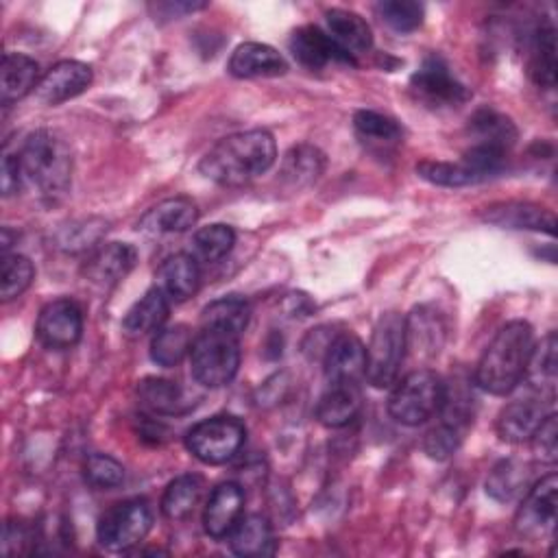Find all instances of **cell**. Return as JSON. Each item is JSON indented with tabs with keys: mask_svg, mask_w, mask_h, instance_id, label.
I'll return each instance as SVG.
<instances>
[{
	"mask_svg": "<svg viewBox=\"0 0 558 558\" xmlns=\"http://www.w3.org/2000/svg\"><path fill=\"white\" fill-rule=\"evenodd\" d=\"M168 312H170L168 296L157 286H153L129 307V312L122 318V331L129 338H142L146 333H155L168 320Z\"/></svg>",
	"mask_w": 558,
	"mask_h": 558,
	"instance_id": "d4e9b609",
	"label": "cell"
},
{
	"mask_svg": "<svg viewBox=\"0 0 558 558\" xmlns=\"http://www.w3.org/2000/svg\"><path fill=\"white\" fill-rule=\"evenodd\" d=\"M447 338V325L442 314L432 305H418L405 318V342L416 355H436Z\"/></svg>",
	"mask_w": 558,
	"mask_h": 558,
	"instance_id": "603a6c76",
	"label": "cell"
},
{
	"mask_svg": "<svg viewBox=\"0 0 558 558\" xmlns=\"http://www.w3.org/2000/svg\"><path fill=\"white\" fill-rule=\"evenodd\" d=\"M0 181H2V194L13 196L20 190L22 183V166L17 155H4L2 157V168H0Z\"/></svg>",
	"mask_w": 558,
	"mask_h": 558,
	"instance_id": "bcb514c9",
	"label": "cell"
},
{
	"mask_svg": "<svg viewBox=\"0 0 558 558\" xmlns=\"http://www.w3.org/2000/svg\"><path fill=\"white\" fill-rule=\"evenodd\" d=\"M135 262H137V251L131 244L109 242L98 246L87 257L83 266V275L100 288H111L133 270Z\"/></svg>",
	"mask_w": 558,
	"mask_h": 558,
	"instance_id": "ac0fdd59",
	"label": "cell"
},
{
	"mask_svg": "<svg viewBox=\"0 0 558 558\" xmlns=\"http://www.w3.org/2000/svg\"><path fill=\"white\" fill-rule=\"evenodd\" d=\"M198 220V207L187 196H172L153 205L137 222V229L148 235H170L192 229Z\"/></svg>",
	"mask_w": 558,
	"mask_h": 558,
	"instance_id": "d6986e66",
	"label": "cell"
},
{
	"mask_svg": "<svg viewBox=\"0 0 558 558\" xmlns=\"http://www.w3.org/2000/svg\"><path fill=\"white\" fill-rule=\"evenodd\" d=\"M246 438L244 423L233 414H216L196 423L185 434L187 451L203 464H227L238 456Z\"/></svg>",
	"mask_w": 558,
	"mask_h": 558,
	"instance_id": "52a82bcc",
	"label": "cell"
},
{
	"mask_svg": "<svg viewBox=\"0 0 558 558\" xmlns=\"http://www.w3.org/2000/svg\"><path fill=\"white\" fill-rule=\"evenodd\" d=\"M192 342H194V333L187 325L177 323V325L161 327L159 331L153 333L150 360L163 368L177 366L185 355H190Z\"/></svg>",
	"mask_w": 558,
	"mask_h": 558,
	"instance_id": "836d02e7",
	"label": "cell"
},
{
	"mask_svg": "<svg viewBox=\"0 0 558 558\" xmlns=\"http://www.w3.org/2000/svg\"><path fill=\"white\" fill-rule=\"evenodd\" d=\"M410 89L416 100L427 107H458L471 98L469 87L453 74L449 63L440 54L423 59L421 68L410 76Z\"/></svg>",
	"mask_w": 558,
	"mask_h": 558,
	"instance_id": "9c48e42d",
	"label": "cell"
},
{
	"mask_svg": "<svg viewBox=\"0 0 558 558\" xmlns=\"http://www.w3.org/2000/svg\"><path fill=\"white\" fill-rule=\"evenodd\" d=\"M227 70L235 78L281 76L286 74L288 63L272 46L259 41H244L231 52Z\"/></svg>",
	"mask_w": 558,
	"mask_h": 558,
	"instance_id": "7402d4cb",
	"label": "cell"
},
{
	"mask_svg": "<svg viewBox=\"0 0 558 558\" xmlns=\"http://www.w3.org/2000/svg\"><path fill=\"white\" fill-rule=\"evenodd\" d=\"M201 495H203V480L198 475L194 473L179 475L168 484L161 497V514L170 521L187 519L194 512Z\"/></svg>",
	"mask_w": 558,
	"mask_h": 558,
	"instance_id": "d590c367",
	"label": "cell"
},
{
	"mask_svg": "<svg viewBox=\"0 0 558 558\" xmlns=\"http://www.w3.org/2000/svg\"><path fill=\"white\" fill-rule=\"evenodd\" d=\"M482 220L497 225V227L543 231L549 235H554V231H556V216L547 207L530 203V201L493 203L482 209Z\"/></svg>",
	"mask_w": 558,
	"mask_h": 558,
	"instance_id": "2e32d148",
	"label": "cell"
},
{
	"mask_svg": "<svg viewBox=\"0 0 558 558\" xmlns=\"http://www.w3.org/2000/svg\"><path fill=\"white\" fill-rule=\"evenodd\" d=\"M325 33L331 41L357 63V57L373 48V33L366 20L349 9L325 11Z\"/></svg>",
	"mask_w": 558,
	"mask_h": 558,
	"instance_id": "ffe728a7",
	"label": "cell"
},
{
	"mask_svg": "<svg viewBox=\"0 0 558 558\" xmlns=\"http://www.w3.org/2000/svg\"><path fill=\"white\" fill-rule=\"evenodd\" d=\"M362 410V392L357 384H329L316 405V418L325 427H344Z\"/></svg>",
	"mask_w": 558,
	"mask_h": 558,
	"instance_id": "4316f807",
	"label": "cell"
},
{
	"mask_svg": "<svg viewBox=\"0 0 558 558\" xmlns=\"http://www.w3.org/2000/svg\"><path fill=\"white\" fill-rule=\"evenodd\" d=\"M137 397L140 403L153 414H181L187 410L181 386L163 377H144L137 384Z\"/></svg>",
	"mask_w": 558,
	"mask_h": 558,
	"instance_id": "d6a6232c",
	"label": "cell"
},
{
	"mask_svg": "<svg viewBox=\"0 0 558 558\" xmlns=\"http://www.w3.org/2000/svg\"><path fill=\"white\" fill-rule=\"evenodd\" d=\"M416 174L434 185L440 187H462V185H471L475 183L473 177L466 172V168L456 161H434V159H425L416 163Z\"/></svg>",
	"mask_w": 558,
	"mask_h": 558,
	"instance_id": "b9f144b4",
	"label": "cell"
},
{
	"mask_svg": "<svg viewBox=\"0 0 558 558\" xmlns=\"http://www.w3.org/2000/svg\"><path fill=\"white\" fill-rule=\"evenodd\" d=\"M377 15L397 33H412L423 24V4L414 0H384L375 7Z\"/></svg>",
	"mask_w": 558,
	"mask_h": 558,
	"instance_id": "60d3db41",
	"label": "cell"
},
{
	"mask_svg": "<svg viewBox=\"0 0 558 558\" xmlns=\"http://www.w3.org/2000/svg\"><path fill=\"white\" fill-rule=\"evenodd\" d=\"M325 170V155L312 144L292 146L281 159V181L290 187H305L314 183Z\"/></svg>",
	"mask_w": 558,
	"mask_h": 558,
	"instance_id": "f546056e",
	"label": "cell"
},
{
	"mask_svg": "<svg viewBox=\"0 0 558 558\" xmlns=\"http://www.w3.org/2000/svg\"><path fill=\"white\" fill-rule=\"evenodd\" d=\"M35 279L33 262L20 253H2L0 264V294L2 301L17 299L28 290Z\"/></svg>",
	"mask_w": 558,
	"mask_h": 558,
	"instance_id": "f35d334b",
	"label": "cell"
},
{
	"mask_svg": "<svg viewBox=\"0 0 558 558\" xmlns=\"http://www.w3.org/2000/svg\"><path fill=\"white\" fill-rule=\"evenodd\" d=\"M405 351V316L399 312H386L377 320L366 347V381L379 390L392 388L399 379Z\"/></svg>",
	"mask_w": 558,
	"mask_h": 558,
	"instance_id": "5b68a950",
	"label": "cell"
},
{
	"mask_svg": "<svg viewBox=\"0 0 558 558\" xmlns=\"http://www.w3.org/2000/svg\"><path fill=\"white\" fill-rule=\"evenodd\" d=\"M530 480H532V466L523 460L508 458L497 462L490 469L486 477V493L495 501L506 504L521 497L530 488Z\"/></svg>",
	"mask_w": 558,
	"mask_h": 558,
	"instance_id": "f1b7e54d",
	"label": "cell"
},
{
	"mask_svg": "<svg viewBox=\"0 0 558 558\" xmlns=\"http://www.w3.org/2000/svg\"><path fill=\"white\" fill-rule=\"evenodd\" d=\"M445 397V381L429 368H416L392 386L388 414L401 425H421L438 414Z\"/></svg>",
	"mask_w": 558,
	"mask_h": 558,
	"instance_id": "8992f818",
	"label": "cell"
},
{
	"mask_svg": "<svg viewBox=\"0 0 558 558\" xmlns=\"http://www.w3.org/2000/svg\"><path fill=\"white\" fill-rule=\"evenodd\" d=\"M462 436H464L462 432H458V429H453V427H449V425H445V423H438V425H434V427L425 434L423 449H425V453H427L429 458L445 460V458H449V456L458 449Z\"/></svg>",
	"mask_w": 558,
	"mask_h": 558,
	"instance_id": "f6af8a7d",
	"label": "cell"
},
{
	"mask_svg": "<svg viewBox=\"0 0 558 558\" xmlns=\"http://www.w3.org/2000/svg\"><path fill=\"white\" fill-rule=\"evenodd\" d=\"M244 499L246 495L242 484L238 482L218 484L205 504V512H203L205 532L216 541L227 538L231 530L238 525V521L242 519Z\"/></svg>",
	"mask_w": 558,
	"mask_h": 558,
	"instance_id": "5bb4252c",
	"label": "cell"
},
{
	"mask_svg": "<svg viewBox=\"0 0 558 558\" xmlns=\"http://www.w3.org/2000/svg\"><path fill=\"white\" fill-rule=\"evenodd\" d=\"M530 442H532L534 456L541 462H545V464L556 462V458H558V416H556V412H549L541 421V425L532 434Z\"/></svg>",
	"mask_w": 558,
	"mask_h": 558,
	"instance_id": "ee69618b",
	"label": "cell"
},
{
	"mask_svg": "<svg viewBox=\"0 0 558 558\" xmlns=\"http://www.w3.org/2000/svg\"><path fill=\"white\" fill-rule=\"evenodd\" d=\"M233 244H235V231L229 225L214 222L198 229L192 235V255L198 262L214 264L222 259L233 248Z\"/></svg>",
	"mask_w": 558,
	"mask_h": 558,
	"instance_id": "74e56055",
	"label": "cell"
},
{
	"mask_svg": "<svg viewBox=\"0 0 558 558\" xmlns=\"http://www.w3.org/2000/svg\"><path fill=\"white\" fill-rule=\"evenodd\" d=\"M290 52L292 57L305 65L307 70H320L329 63H349L355 65L351 57H347L333 41L331 37L318 28V26H301L290 35Z\"/></svg>",
	"mask_w": 558,
	"mask_h": 558,
	"instance_id": "e0dca14e",
	"label": "cell"
},
{
	"mask_svg": "<svg viewBox=\"0 0 558 558\" xmlns=\"http://www.w3.org/2000/svg\"><path fill=\"white\" fill-rule=\"evenodd\" d=\"M240 368V333L201 325L190 349L192 377L205 388H222Z\"/></svg>",
	"mask_w": 558,
	"mask_h": 558,
	"instance_id": "277c9868",
	"label": "cell"
},
{
	"mask_svg": "<svg viewBox=\"0 0 558 558\" xmlns=\"http://www.w3.org/2000/svg\"><path fill=\"white\" fill-rule=\"evenodd\" d=\"M336 338V333H329L327 327H318V329H312L305 340H303V351L310 355V357H325L331 340Z\"/></svg>",
	"mask_w": 558,
	"mask_h": 558,
	"instance_id": "7dc6e473",
	"label": "cell"
},
{
	"mask_svg": "<svg viewBox=\"0 0 558 558\" xmlns=\"http://www.w3.org/2000/svg\"><path fill=\"white\" fill-rule=\"evenodd\" d=\"M323 366L329 384H357L366 371L364 342L351 331L336 333L323 357Z\"/></svg>",
	"mask_w": 558,
	"mask_h": 558,
	"instance_id": "4fadbf2b",
	"label": "cell"
},
{
	"mask_svg": "<svg viewBox=\"0 0 558 558\" xmlns=\"http://www.w3.org/2000/svg\"><path fill=\"white\" fill-rule=\"evenodd\" d=\"M20 166L44 198H59L72 181V155L68 144L52 131L39 129L31 133L20 150Z\"/></svg>",
	"mask_w": 558,
	"mask_h": 558,
	"instance_id": "3957f363",
	"label": "cell"
},
{
	"mask_svg": "<svg viewBox=\"0 0 558 558\" xmlns=\"http://www.w3.org/2000/svg\"><path fill=\"white\" fill-rule=\"evenodd\" d=\"M153 525V512L146 499L133 497L111 506L96 525L98 543L111 551H129L142 543Z\"/></svg>",
	"mask_w": 558,
	"mask_h": 558,
	"instance_id": "ba28073f",
	"label": "cell"
},
{
	"mask_svg": "<svg viewBox=\"0 0 558 558\" xmlns=\"http://www.w3.org/2000/svg\"><path fill=\"white\" fill-rule=\"evenodd\" d=\"M94 81V72L87 63L63 59L54 63L37 83L35 98L41 105H61L78 94H83Z\"/></svg>",
	"mask_w": 558,
	"mask_h": 558,
	"instance_id": "7c38bea8",
	"label": "cell"
},
{
	"mask_svg": "<svg viewBox=\"0 0 558 558\" xmlns=\"http://www.w3.org/2000/svg\"><path fill=\"white\" fill-rule=\"evenodd\" d=\"M547 403H554V401H547L538 395L534 399H517L506 403L495 421L497 436L504 442H512V445H521L530 440L536 427L541 425V421L551 412L545 408Z\"/></svg>",
	"mask_w": 558,
	"mask_h": 558,
	"instance_id": "9a60e30c",
	"label": "cell"
},
{
	"mask_svg": "<svg viewBox=\"0 0 558 558\" xmlns=\"http://www.w3.org/2000/svg\"><path fill=\"white\" fill-rule=\"evenodd\" d=\"M37 340L52 351L74 347L83 333V310L74 299H54L46 303L35 325Z\"/></svg>",
	"mask_w": 558,
	"mask_h": 558,
	"instance_id": "8fae6325",
	"label": "cell"
},
{
	"mask_svg": "<svg viewBox=\"0 0 558 558\" xmlns=\"http://www.w3.org/2000/svg\"><path fill=\"white\" fill-rule=\"evenodd\" d=\"M37 78H39V65L35 59L22 52H7L2 57V68H0L2 105L22 100L26 94H31L37 87L39 83Z\"/></svg>",
	"mask_w": 558,
	"mask_h": 558,
	"instance_id": "83f0119b",
	"label": "cell"
},
{
	"mask_svg": "<svg viewBox=\"0 0 558 558\" xmlns=\"http://www.w3.org/2000/svg\"><path fill=\"white\" fill-rule=\"evenodd\" d=\"M105 231H107V222L100 218L74 220L59 229L57 246L68 253H78V251L92 248L102 238Z\"/></svg>",
	"mask_w": 558,
	"mask_h": 558,
	"instance_id": "ab89813d",
	"label": "cell"
},
{
	"mask_svg": "<svg viewBox=\"0 0 558 558\" xmlns=\"http://www.w3.org/2000/svg\"><path fill=\"white\" fill-rule=\"evenodd\" d=\"M353 129L368 148H377V150L392 148L403 140V129L397 124V120L371 109L355 111Z\"/></svg>",
	"mask_w": 558,
	"mask_h": 558,
	"instance_id": "1f68e13d",
	"label": "cell"
},
{
	"mask_svg": "<svg viewBox=\"0 0 558 558\" xmlns=\"http://www.w3.org/2000/svg\"><path fill=\"white\" fill-rule=\"evenodd\" d=\"M172 303H183L198 292L201 268L198 259L190 253H174L166 257L157 268L155 283Z\"/></svg>",
	"mask_w": 558,
	"mask_h": 558,
	"instance_id": "44dd1931",
	"label": "cell"
},
{
	"mask_svg": "<svg viewBox=\"0 0 558 558\" xmlns=\"http://www.w3.org/2000/svg\"><path fill=\"white\" fill-rule=\"evenodd\" d=\"M83 475L94 488L107 490V488H116L124 482V466L107 453H92L85 460Z\"/></svg>",
	"mask_w": 558,
	"mask_h": 558,
	"instance_id": "7bdbcfd3",
	"label": "cell"
},
{
	"mask_svg": "<svg viewBox=\"0 0 558 558\" xmlns=\"http://www.w3.org/2000/svg\"><path fill=\"white\" fill-rule=\"evenodd\" d=\"M231 551L238 556H270L275 554V538L270 523L262 514H248L227 536Z\"/></svg>",
	"mask_w": 558,
	"mask_h": 558,
	"instance_id": "4dcf8cb0",
	"label": "cell"
},
{
	"mask_svg": "<svg viewBox=\"0 0 558 558\" xmlns=\"http://www.w3.org/2000/svg\"><path fill=\"white\" fill-rule=\"evenodd\" d=\"M275 159V137L266 129H251L231 133L214 144L201 159L198 170L222 187H240L270 170Z\"/></svg>",
	"mask_w": 558,
	"mask_h": 558,
	"instance_id": "6da1fadb",
	"label": "cell"
},
{
	"mask_svg": "<svg viewBox=\"0 0 558 558\" xmlns=\"http://www.w3.org/2000/svg\"><path fill=\"white\" fill-rule=\"evenodd\" d=\"M525 65L530 78L545 89L556 85V31L549 22H541L532 28L525 48Z\"/></svg>",
	"mask_w": 558,
	"mask_h": 558,
	"instance_id": "cb8c5ba5",
	"label": "cell"
},
{
	"mask_svg": "<svg viewBox=\"0 0 558 558\" xmlns=\"http://www.w3.org/2000/svg\"><path fill=\"white\" fill-rule=\"evenodd\" d=\"M469 131L473 135V144H490L499 146L504 150H510V146L517 140L514 124L499 111L484 107L477 109L469 120Z\"/></svg>",
	"mask_w": 558,
	"mask_h": 558,
	"instance_id": "e575fe53",
	"label": "cell"
},
{
	"mask_svg": "<svg viewBox=\"0 0 558 558\" xmlns=\"http://www.w3.org/2000/svg\"><path fill=\"white\" fill-rule=\"evenodd\" d=\"M532 347L534 331L530 323L510 320L499 327L475 366L477 388L495 397L512 392L523 381Z\"/></svg>",
	"mask_w": 558,
	"mask_h": 558,
	"instance_id": "7a4b0ae2",
	"label": "cell"
},
{
	"mask_svg": "<svg viewBox=\"0 0 558 558\" xmlns=\"http://www.w3.org/2000/svg\"><path fill=\"white\" fill-rule=\"evenodd\" d=\"M251 318V303L240 294H225L203 307L201 325L222 327L242 336Z\"/></svg>",
	"mask_w": 558,
	"mask_h": 558,
	"instance_id": "8d00e7d4",
	"label": "cell"
},
{
	"mask_svg": "<svg viewBox=\"0 0 558 558\" xmlns=\"http://www.w3.org/2000/svg\"><path fill=\"white\" fill-rule=\"evenodd\" d=\"M558 340L556 331H549L538 344L532 347L523 379L527 386L543 399L554 401L556 397V377H558Z\"/></svg>",
	"mask_w": 558,
	"mask_h": 558,
	"instance_id": "484cf974",
	"label": "cell"
},
{
	"mask_svg": "<svg viewBox=\"0 0 558 558\" xmlns=\"http://www.w3.org/2000/svg\"><path fill=\"white\" fill-rule=\"evenodd\" d=\"M558 504V477L549 473L534 482L514 514V530L525 538H543L554 532Z\"/></svg>",
	"mask_w": 558,
	"mask_h": 558,
	"instance_id": "30bf717a",
	"label": "cell"
}]
</instances>
